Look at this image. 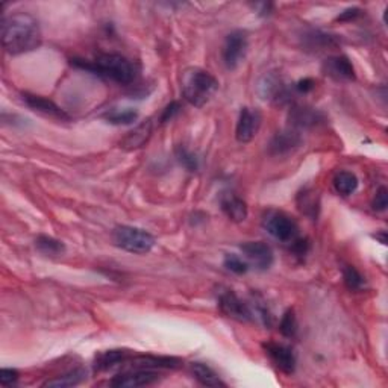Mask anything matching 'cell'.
<instances>
[{"label": "cell", "mask_w": 388, "mask_h": 388, "mask_svg": "<svg viewBox=\"0 0 388 388\" xmlns=\"http://www.w3.org/2000/svg\"><path fill=\"white\" fill-rule=\"evenodd\" d=\"M43 43V32L38 20L28 12H15L2 20V44L15 56L35 51Z\"/></svg>", "instance_id": "1"}, {"label": "cell", "mask_w": 388, "mask_h": 388, "mask_svg": "<svg viewBox=\"0 0 388 388\" xmlns=\"http://www.w3.org/2000/svg\"><path fill=\"white\" fill-rule=\"evenodd\" d=\"M71 64L78 69L87 70L96 76L112 80L120 85L132 84L136 76L134 64L120 53H102L93 61L75 58L71 60Z\"/></svg>", "instance_id": "2"}, {"label": "cell", "mask_w": 388, "mask_h": 388, "mask_svg": "<svg viewBox=\"0 0 388 388\" xmlns=\"http://www.w3.org/2000/svg\"><path fill=\"white\" fill-rule=\"evenodd\" d=\"M218 90V80L204 69H190L182 76V96L190 105L202 108Z\"/></svg>", "instance_id": "3"}, {"label": "cell", "mask_w": 388, "mask_h": 388, "mask_svg": "<svg viewBox=\"0 0 388 388\" xmlns=\"http://www.w3.org/2000/svg\"><path fill=\"white\" fill-rule=\"evenodd\" d=\"M112 241L117 247L135 255H146L152 252L157 242L150 232L135 228V226H117L112 232Z\"/></svg>", "instance_id": "4"}, {"label": "cell", "mask_w": 388, "mask_h": 388, "mask_svg": "<svg viewBox=\"0 0 388 388\" xmlns=\"http://www.w3.org/2000/svg\"><path fill=\"white\" fill-rule=\"evenodd\" d=\"M264 229L270 236L282 242H291L299 237V226L293 217L282 211H272L267 213L263 218Z\"/></svg>", "instance_id": "5"}, {"label": "cell", "mask_w": 388, "mask_h": 388, "mask_svg": "<svg viewBox=\"0 0 388 388\" xmlns=\"http://www.w3.org/2000/svg\"><path fill=\"white\" fill-rule=\"evenodd\" d=\"M258 94L261 99L274 103V105H284L291 99V90L287 82L282 79L281 75L274 71L265 73V75L258 80Z\"/></svg>", "instance_id": "6"}, {"label": "cell", "mask_w": 388, "mask_h": 388, "mask_svg": "<svg viewBox=\"0 0 388 388\" xmlns=\"http://www.w3.org/2000/svg\"><path fill=\"white\" fill-rule=\"evenodd\" d=\"M247 34L245 30H233L226 37L223 46V62L226 69L236 70L245 61L247 53Z\"/></svg>", "instance_id": "7"}, {"label": "cell", "mask_w": 388, "mask_h": 388, "mask_svg": "<svg viewBox=\"0 0 388 388\" xmlns=\"http://www.w3.org/2000/svg\"><path fill=\"white\" fill-rule=\"evenodd\" d=\"M302 135L296 129L290 127L284 131L276 132L269 143V155L274 158H284L294 153L302 146Z\"/></svg>", "instance_id": "8"}, {"label": "cell", "mask_w": 388, "mask_h": 388, "mask_svg": "<svg viewBox=\"0 0 388 388\" xmlns=\"http://www.w3.org/2000/svg\"><path fill=\"white\" fill-rule=\"evenodd\" d=\"M218 308L226 317L233 319L237 321H252L254 312L250 306L242 302L241 299L231 290H226L218 296Z\"/></svg>", "instance_id": "9"}, {"label": "cell", "mask_w": 388, "mask_h": 388, "mask_svg": "<svg viewBox=\"0 0 388 388\" xmlns=\"http://www.w3.org/2000/svg\"><path fill=\"white\" fill-rule=\"evenodd\" d=\"M241 252L245 254L247 264L255 267L256 270H269L273 265L274 255L272 247L264 241H247L240 246Z\"/></svg>", "instance_id": "10"}, {"label": "cell", "mask_w": 388, "mask_h": 388, "mask_svg": "<svg viewBox=\"0 0 388 388\" xmlns=\"http://www.w3.org/2000/svg\"><path fill=\"white\" fill-rule=\"evenodd\" d=\"M158 381H159V375L157 370L132 369L112 378L111 385L117 388H136V387H148Z\"/></svg>", "instance_id": "11"}, {"label": "cell", "mask_w": 388, "mask_h": 388, "mask_svg": "<svg viewBox=\"0 0 388 388\" xmlns=\"http://www.w3.org/2000/svg\"><path fill=\"white\" fill-rule=\"evenodd\" d=\"M263 123V116L258 109L242 108L240 111L237 127H236V139L240 143H250L256 134L260 132Z\"/></svg>", "instance_id": "12"}, {"label": "cell", "mask_w": 388, "mask_h": 388, "mask_svg": "<svg viewBox=\"0 0 388 388\" xmlns=\"http://www.w3.org/2000/svg\"><path fill=\"white\" fill-rule=\"evenodd\" d=\"M263 349L267 357L270 358V361L282 371V373H285V375L294 373L296 357H294V352L291 347H288L285 344H281V343L269 342V343L263 344Z\"/></svg>", "instance_id": "13"}, {"label": "cell", "mask_w": 388, "mask_h": 388, "mask_svg": "<svg viewBox=\"0 0 388 388\" xmlns=\"http://www.w3.org/2000/svg\"><path fill=\"white\" fill-rule=\"evenodd\" d=\"M21 100L24 102L28 108H30L32 111L39 112L46 117H51L55 120H61V121H69L70 116L64 111L61 107H58L53 100L47 99V97L38 96V94H30V93H23L21 94Z\"/></svg>", "instance_id": "14"}, {"label": "cell", "mask_w": 388, "mask_h": 388, "mask_svg": "<svg viewBox=\"0 0 388 388\" xmlns=\"http://www.w3.org/2000/svg\"><path fill=\"white\" fill-rule=\"evenodd\" d=\"M288 120L291 127L296 129V131H301V129L317 127L325 121V116H323L321 111L315 109L312 107H306V105H294V107L290 109Z\"/></svg>", "instance_id": "15"}, {"label": "cell", "mask_w": 388, "mask_h": 388, "mask_svg": "<svg viewBox=\"0 0 388 388\" xmlns=\"http://www.w3.org/2000/svg\"><path fill=\"white\" fill-rule=\"evenodd\" d=\"M323 73L337 82H351L355 80V69L347 56H330L323 62Z\"/></svg>", "instance_id": "16"}, {"label": "cell", "mask_w": 388, "mask_h": 388, "mask_svg": "<svg viewBox=\"0 0 388 388\" xmlns=\"http://www.w3.org/2000/svg\"><path fill=\"white\" fill-rule=\"evenodd\" d=\"M153 132V121L152 118H146L140 125H136L135 129L127 132L123 140L120 141V148L125 150H136L141 149L143 146L149 143Z\"/></svg>", "instance_id": "17"}, {"label": "cell", "mask_w": 388, "mask_h": 388, "mask_svg": "<svg viewBox=\"0 0 388 388\" xmlns=\"http://www.w3.org/2000/svg\"><path fill=\"white\" fill-rule=\"evenodd\" d=\"M129 364L132 369H177L181 366V361L172 357H155V355H132Z\"/></svg>", "instance_id": "18"}, {"label": "cell", "mask_w": 388, "mask_h": 388, "mask_svg": "<svg viewBox=\"0 0 388 388\" xmlns=\"http://www.w3.org/2000/svg\"><path fill=\"white\" fill-rule=\"evenodd\" d=\"M220 206L224 215L229 218V220L241 223L245 222L249 214L247 204L241 197H238L237 194L233 193H226L220 199Z\"/></svg>", "instance_id": "19"}, {"label": "cell", "mask_w": 388, "mask_h": 388, "mask_svg": "<svg viewBox=\"0 0 388 388\" xmlns=\"http://www.w3.org/2000/svg\"><path fill=\"white\" fill-rule=\"evenodd\" d=\"M134 355L132 351L127 349H111V351H105L102 353L97 355L96 358V369L99 371H105V370H111L118 366H123L131 357Z\"/></svg>", "instance_id": "20"}, {"label": "cell", "mask_w": 388, "mask_h": 388, "mask_svg": "<svg viewBox=\"0 0 388 388\" xmlns=\"http://www.w3.org/2000/svg\"><path fill=\"white\" fill-rule=\"evenodd\" d=\"M87 379V370L84 369H73L67 373L55 376L52 379H47V381L42 385L44 388H69V387H76L79 384H82Z\"/></svg>", "instance_id": "21"}, {"label": "cell", "mask_w": 388, "mask_h": 388, "mask_svg": "<svg viewBox=\"0 0 388 388\" xmlns=\"http://www.w3.org/2000/svg\"><path fill=\"white\" fill-rule=\"evenodd\" d=\"M191 373L197 379L199 384H202L204 387H211V388L226 387V382H223L222 378L205 362H193Z\"/></svg>", "instance_id": "22"}, {"label": "cell", "mask_w": 388, "mask_h": 388, "mask_svg": "<svg viewBox=\"0 0 388 388\" xmlns=\"http://www.w3.org/2000/svg\"><path fill=\"white\" fill-rule=\"evenodd\" d=\"M303 42L305 46L311 48V51H326V48L335 47L338 44L334 35H329L321 30H311L310 34H305Z\"/></svg>", "instance_id": "23"}, {"label": "cell", "mask_w": 388, "mask_h": 388, "mask_svg": "<svg viewBox=\"0 0 388 388\" xmlns=\"http://www.w3.org/2000/svg\"><path fill=\"white\" fill-rule=\"evenodd\" d=\"M358 177L352 172L343 170V172H338L334 176V188L338 194H342V196H351V194L358 190Z\"/></svg>", "instance_id": "24"}, {"label": "cell", "mask_w": 388, "mask_h": 388, "mask_svg": "<svg viewBox=\"0 0 388 388\" xmlns=\"http://www.w3.org/2000/svg\"><path fill=\"white\" fill-rule=\"evenodd\" d=\"M37 249L46 256H62L66 254V245L61 240L48 236H38L35 240Z\"/></svg>", "instance_id": "25"}, {"label": "cell", "mask_w": 388, "mask_h": 388, "mask_svg": "<svg viewBox=\"0 0 388 388\" xmlns=\"http://www.w3.org/2000/svg\"><path fill=\"white\" fill-rule=\"evenodd\" d=\"M297 205L305 215L315 218L320 209V200L319 196H315V193L312 190H303L297 196Z\"/></svg>", "instance_id": "26"}, {"label": "cell", "mask_w": 388, "mask_h": 388, "mask_svg": "<svg viewBox=\"0 0 388 388\" xmlns=\"http://www.w3.org/2000/svg\"><path fill=\"white\" fill-rule=\"evenodd\" d=\"M103 118L108 121L111 125H132L134 121L139 118V112L132 108H114L109 109L107 114L103 116Z\"/></svg>", "instance_id": "27"}, {"label": "cell", "mask_w": 388, "mask_h": 388, "mask_svg": "<svg viewBox=\"0 0 388 388\" xmlns=\"http://www.w3.org/2000/svg\"><path fill=\"white\" fill-rule=\"evenodd\" d=\"M343 281L347 290L351 291H361L366 287V279H364L362 274L353 265L343 267Z\"/></svg>", "instance_id": "28"}, {"label": "cell", "mask_w": 388, "mask_h": 388, "mask_svg": "<svg viewBox=\"0 0 388 388\" xmlns=\"http://www.w3.org/2000/svg\"><path fill=\"white\" fill-rule=\"evenodd\" d=\"M176 158L181 166H184L188 172H197L199 170V158L194 152L185 148V146H177L176 148Z\"/></svg>", "instance_id": "29"}, {"label": "cell", "mask_w": 388, "mask_h": 388, "mask_svg": "<svg viewBox=\"0 0 388 388\" xmlns=\"http://www.w3.org/2000/svg\"><path fill=\"white\" fill-rule=\"evenodd\" d=\"M279 330H281V334L287 337V338H291V337H294L296 333H297V319H296V314L293 310H287L284 312V315H282V319L279 321Z\"/></svg>", "instance_id": "30"}, {"label": "cell", "mask_w": 388, "mask_h": 388, "mask_svg": "<svg viewBox=\"0 0 388 388\" xmlns=\"http://www.w3.org/2000/svg\"><path fill=\"white\" fill-rule=\"evenodd\" d=\"M223 265L226 267V270H229V272L236 273V274H245L249 270L247 261H245L242 258H240L238 255H233V254H229V255L224 256Z\"/></svg>", "instance_id": "31"}, {"label": "cell", "mask_w": 388, "mask_h": 388, "mask_svg": "<svg viewBox=\"0 0 388 388\" xmlns=\"http://www.w3.org/2000/svg\"><path fill=\"white\" fill-rule=\"evenodd\" d=\"M181 112V103L179 102H172V103H168L167 107L163 109V112H161V116H159V125H166L168 123V121H172L177 114Z\"/></svg>", "instance_id": "32"}, {"label": "cell", "mask_w": 388, "mask_h": 388, "mask_svg": "<svg viewBox=\"0 0 388 388\" xmlns=\"http://www.w3.org/2000/svg\"><path fill=\"white\" fill-rule=\"evenodd\" d=\"M371 206H373V209L378 213L385 211L388 206V190L385 187H381L376 191L375 199L371 202Z\"/></svg>", "instance_id": "33"}, {"label": "cell", "mask_w": 388, "mask_h": 388, "mask_svg": "<svg viewBox=\"0 0 388 388\" xmlns=\"http://www.w3.org/2000/svg\"><path fill=\"white\" fill-rule=\"evenodd\" d=\"M19 371L15 369H2L0 370V384L3 387L12 385L19 381Z\"/></svg>", "instance_id": "34"}, {"label": "cell", "mask_w": 388, "mask_h": 388, "mask_svg": "<svg viewBox=\"0 0 388 388\" xmlns=\"http://www.w3.org/2000/svg\"><path fill=\"white\" fill-rule=\"evenodd\" d=\"M290 245H291V250H293V254L296 256H305L310 250V241L306 238H299L297 237L294 241H291Z\"/></svg>", "instance_id": "35"}, {"label": "cell", "mask_w": 388, "mask_h": 388, "mask_svg": "<svg viewBox=\"0 0 388 388\" xmlns=\"http://www.w3.org/2000/svg\"><path fill=\"white\" fill-rule=\"evenodd\" d=\"M361 10L357 6H353V8H347V10H344L342 14L338 15L337 17V21H352V20H357L360 15H361Z\"/></svg>", "instance_id": "36"}, {"label": "cell", "mask_w": 388, "mask_h": 388, "mask_svg": "<svg viewBox=\"0 0 388 388\" xmlns=\"http://www.w3.org/2000/svg\"><path fill=\"white\" fill-rule=\"evenodd\" d=\"M314 87H315V82H314V79H311V78L301 79V80H299V82L294 85L296 90H297L299 93H303V94L312 91V90H314Z\"/></svg>", "instance_id": "37"}, {"label": "cell", "mask_w": 388, "mask_h": 388, "mask_svg": "<svg viewBox=\"0 0 388 388\" xmlns=\"http://www.w3.org/2000/svg\"><path fill=\"white\" fill-rule=\"evenodd\" d=\"M254 8H255V10L258 11V14H260V15H269L273 5L272 3H255Z\"/></svg>", "instance_id": "38"}, {"label": "cell", "mask_w": 388, "mask_h": 388, "mask_svg": "<svg viewBox=\"0 0 388 388\" xmlns=\"http://www.w3.org/2000/svg\"><path fill=\"white\" fill-rule=\"evenodd\" d=\"M375 238H376V240H379V241H381V242H382V245H387V233H385V231H382L381 233H376V236H375Z\"/></svg>", "instance_id": "39"}]
</instances>
